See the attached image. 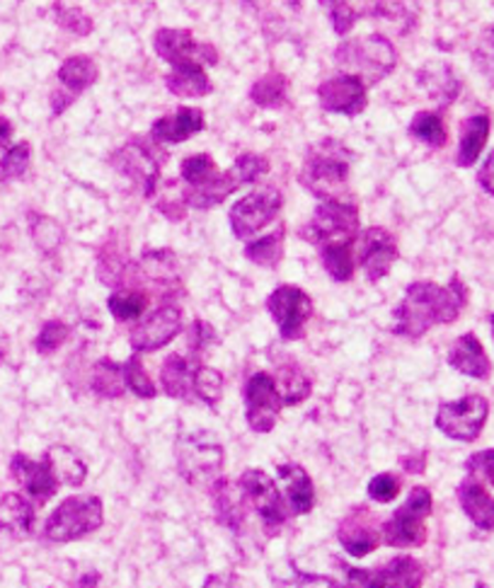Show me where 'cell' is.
I'll return each instance as SVG.
<instances>
[{
	"label": "cell",
	"mask_w": 494,
	"mask_h": 588,
	"mask_svg": "<svg viewBox=\"0 0 494 588\" xmlns=\"http://www.w3.org/2000/svg\"><path fill=\"white\" fill-rule=\"evenodd\" d=\"M468 306V289L461 277H453L449 286L431 281H415L407 286L400 306L393 310V334L419 340L437 324L459 320Z\"/></svg>",
	"instance_id": "6da1fadb"
},
{
	"label": "cell",
	"mask_w": 494,
	"mask_h": 588,
	"mask_svg": "<svg viewBox=\"0 0 494 588\" xmlns=\"http://www.w3.org/2000/svg\"><path fill=\"white\" fill-rule=\"evenodd\" d=\"M352 150L337 139H323L308 148L299 180L320 202H344Z\"/></svg>",
	"instance_id": "7a4b0ae2"
},
{
	"label": "cell",
	"mask_w": 494,
	"mask_h": 588,
	"mask_svg": "<svg viewBox=\"0 0 494 588\" xmlns=\"http://www.w3.org/2000/svg\"><path fill=\"white\" fill-rule=\"evenodd\" d=\"M178 470L184 482L212 492L218 480H224V446L218 443L212 431L182 434L175 446Z\"/></svg>",
	"instance_id": "3957f363"
},
{
	"label": "cell",
	"mask_w": 494,
	"mask_h": 588,
	"mask_svg": "<svg viewBox=\"0 0 494 588\" xmlns=\"http://www.w3.org/2000/svg\"><path fill=\"white\" fill-rule=\"evenodd\" d=\"M335 61L342 73L356 75L368 87L393 73L395 64H398V52H395L388 36L366 34L359 36V40L340 44Z\"/></svg>",
	"instance_id": "277c9868"
},
{
	"label": "cell",
	"mask_w": 494,
	"mask_h": 588,
	"mask_svg": "<svg viewBox=\"0 0 494 588\" xmlns=\"http://www.w3.org/2000/svg\"><path fill=\"white\" fill-rule=\"evenodd\" d=\"M103 521V499L95 494H76L68 496L64 504H58L54 514L46 518L44 537L49 543H73L100 531Z\"/></svg>",
	"instance_id": "5b68a950"
},
{
	"label": "cell",
	"mask_w": 494,
	"mask_h": 588,
	"mask_svg": "<svg viewBox=\"0 0 494 588\" xmlns=\"http://www.w3.org/2000/svg\"><path fill=\"white\" fill-rule=\"evenodd\" d=\"M359 206L352 202H320L301 237L320 249L359 240Z\"/></svg>",
	"instance_id": "8992f818"
},
{
	"label": "cell",
	"mask_w": 494,
	"mask_h": 588,
	"mask_svg": "<svg viewBox=\"0 0 494 588\" xmlns=\"http://www.w3.org/2000/svg\"><path fill=\"white\" fill-rule=\"evenodd\" d=\"M431 516V492L427 487H412L407 502L383 523L380 537L388 547H419L427 543L425 521Z\"/></svg>",
	"instance_id": "52a82bcc"
},
{
	"label": "cell",
	"mask_w": 494,
	"mask_h": 588,
	"mask_svg": "<svg viewBox=\"0 0 494 588\" xmlns=\"http://www.w3.org/2000/svg\"><path fill=\"white\" fill-rule=\"evenodd\" d=\"M490 403L483 395H465L455 403H441L437 409V429L453 441L473 443L485 429Z\"/></svg>",
	"instance_id": "ba28073f"
},
{
	"label": "cell",
	"mask_w": 494,
	"mask_h": 588,
	"mask_svg": "<svg viewBox=\"0 0 494 588\" xmlns=\"http://www.w3.org/2000/svg\"><path fill=\"white\" fill-rule=\"evenodd\" d=\"M350 588H419L425 584V565L410 555L393 557L388 565L374 569L342 567Z\"/></svg>",
	"instance_id": "9c48e42d"
},
{
	"label": "cell",
	"mask_w": 494,
	"mask_h": 588,
	"mask_svg": "<svg viewBox=\"0 0 494 588\" xmlns=\"http://www.w3.org/2000/svg\"><path fill=\"white\" fill-rule=\"evenodd\" d=\"M283 196L275 186H267V190H259L243 196L240 202L230 206V231L238 240H250L255 233H259L281 214Z\"/></svg>",
	"instance_id": "30bf717a"
},
{
	"label": "cell",
	"mask_w": 494,
	"mask_h": 588,
	"mask_svg": "<svg viewBox=\"0 0 494 588\" xmlns=\"http://www.w3.org/2000/svg\"><path fill=\"white\" fill-rule=\"evenodd\" d=\"M283 403L275 375L259 371L245 383V417L255 434H269L277 427Z\"/></svg>",
	"instance_id": "8fae6325"
},
{
	"label": "cell",
	"mask_w": 494,
	"mask_h": 588,
	"mask_svg": "<svg viewBox=\"0 0 494 588\" xmlns=\"http://www.w3.org/2000/svg\"><path fill=\"white\" fill-rule=\"evenodd\" d=\"M160 160H163V156H158L153 146H148L143 139H131L112 156V168L127 180L139 184L141 194L151 199L158 190Z\"/></svg>",
	"instance_id": "7c38bea8"
},
{
	"label": "cell",
	"mask_w": 494,
	"mask_h": 588,
	"mask_svg": "<svg viewBox=\"0 0 494 588\" xmlns=\"http://www.w3.org/2000/svg\"><path fill=\"white\" fill-rule=\"evenodd\" d=\"M267 310L275 318L281 336L287 342H296L303 336L305 322L313 316V303L299 286H279V289L267 298Z\"/></svg>",
	"instance_id": "4fadbf2b"
},
{
	"label": "cell",
	"mask_w": 494,
	"mask_h": 588,
	"mask_svg": "<svg viewBox=\"0 0 494 588\" xmlns=\"http://www.w3.org/2000/svg\"><path fill=\"white\" fill-rule=\"evenodd\" d=\"M155 54L168 61V64L175 66H216L218 64V52L212 44H202L194 40V34L190 30H172L163 28L155 32L153 40Z\"/></svg>",
	"instance_id": "5bb4252c"
},
{
	"label": "cell",
	"mask_w": 494,
	"mask_h": 588,
	"mask_svg": "<svg viewBox=\"0 0 494 588\" xmlns=\"http://www.w3.org/2000/svg\"><path fill=\"white\" fill-rule=\"evenodd\" d=\"M238 484L243 490V496L250 502V506L257 511V516L265 521V525L271 533L279 531L281 525L287 523L289 518L287 502H283L279 487L267 472L255 470V468L245 470Z\"/></svg>",
	"instance_id": "9a60e30c"
},
{
	"label": "cell",
	"mask_w": 494,
	"mask_h": 588,
	"mask_svg": "<svg viewBox=\"0 0 494 588\" xmlns=\"http://www.w3.org/2000/svg\"><path fill=\"white\" fill-rule=\"evenodd\" d=\"M182 330V310L172 303L160 306L151 316L136 322L129 332V344L136 354L158 352L170 344Z\"/></svg>",
	"instance_id": "2e32d148"
},
{
	"label": "cell",
	"mask_w": 494,
	"mask_h": 588,
	"mask_svg": "<svg viewBox=\"0 0 494 588\" xmlns=\"http://www.w3.org/2000/svg\"><path fill=\"white\" fill-rule=\"evenodd\" d=\"M10 472H12V480H15L22 490L28 492L30 502L36 506H44L61 487L54 474L52 462H49L46 458L32 460L24 453H15L10 460Z\"/></svg>",
	"instance_id": "e0dca14e"
},
{
	"label": "cell",
	"mask_w": 494,
	"mask_h": 588,
	"mask_svg": "<svg viewBox=\"0 0 494 588\" xmlns=\"http://www.w3.org/2000/svg\"><path fill=\"white\" fill-rule=\"evenodd\" d=\"M318 99L320 107L325 111H335V115H347V117L362 115L368 105L366 85L350 73H340L335 78H330L320 85Z\"/></svg>",
	"instance_id": "ac0fdd59"
},
{
	"label": "cell",
	"mask_w": 494,
	"mask_h": 588,
	"mask_svg": "<svg viewBox=\"0 0 494 588\" xmlns=\"http://www.w3.org/2000/svg\"><path fill=\"white\" fill-rule=\"evenodd\" d=\"M359 267L366 271L368 281H380L388 277L395 261H398V243L386 228H368L359 235Z\"/></svg>",
	"instance_id": "d6986e66"
},
{
	"label": "cell",
	"mask_w": 494,
	"mask_h": 588,
	"mask_svg": "<svg viewBox=\"0 0 494 588\" xmlns=\"http://www.w3.org/2000/svg\"><path fill=\"white\" fill-rule=\"evenodd\" d=\"M380 528L383 525H378L368 506H356L352 514L340 523L337 537L352 557H366L383 543Z\"/></svg>",
	"instance_id": "ffe728a7"
},
{
	"label": "cell",
	"mask_w": 494,
	"mask_h": 588,
	"mask_svg": "<svg viewBox=\"0 0 494 588\" xmlns=\"http://www.w3.org/2000/svg\"><path fill=\"white\" fill-rule=\"evenodd\" d=\"M337 34H347L356 20L386 18L388 0H318Z\"/></svg>",
	"instance_id": "44dd1931"
},
{
	"label": "cell",
	"mask_w": 494,
	"mask_h": 588,
	"mask_svg": "<svg viewBox=\"0 0 494 588\" xmlns=\"http://www.w3.org/2000/svg\"><path fill=\"white\" fill-rule=\"evenodd\" d=\"M449 366L475 381H487L492 373L485 346L480 344L473 332H465L453 342V346L449 349Z\"/></svg>",
	"instance_id": "7402d4cb"
},
{
	"label": "cell",
	"mask_w": 494,
	"mask_h": 588,
	"mask_svg": "<svg viewBox=\"0 0 494 588\" xmlns=\"http://www.w3.org/2000/svg\"><path fill=\"white\" fill-rule=\"evenodd\" d=\"M204 129V111L196 107H182L172 117H160L151 127V139L155 143L178 146L192 139Z\"/></svg>",
	"instance_id": "603a6c76"
},
{
	"label": "cell",
	"mask_w": 494,
	"mask_h": 588,
	"mask_svg": "<svg viewBox=\"0 0 494 588\" xmlns=\"http://www.w3.org/2000/svg\"><path fill=\"white\" fill-rule=\"evenodd\" d=\"M459 502L465 511V516L473 521L475 528L480 531H494V496L480 484L477 478L468 474V478L459 484Z\"/></svg>",
	"instance_id": "cb8c5ba5"
},
{
	"label": "cell",
	"mask_w": 494,
	"mask_h": 588,
	"mask_svg": "<svg viewBox=\"0 0 494 588\" xmlns=\"http://www.w3.org/2000/svg\"><path fill=\"white\" fill-rule=\"evenodd\" d=\"M279 478L287 484V504L293 516L311 514L315 506V487L311 474H308L301 466L296 462H287V466H279Z\"/></svg>",
	"instance_id": "d4e9b609"
},
{
	"label": "cell",
	"mask_w": 494,
	"mask_h": 588,
	"mask_svg": "<svg viewBox=\"0 0 494 588\" xmlns=\"http://www.w3.org/2000/svg\"><path fill=\"white\" fill-rule=\"evenodd\" d=\"M202 366L200 359L194 356H182L172 354L163 361V368H160V383H163L165 395L175 399H190L194 395L192 383H194V371Z\"/></svg>",
	"instance_id": "484cf974"
},
{
	"label": "cell",
	"mask_w": 494,
	"mask_h": 588,
	"mask_svg": "<svg viewBox=\"0 0 494 588\" xmlns=\"http://www.w3.org/2000/svg\"><path fill=\"white\" fill-rule=\"evenodd\" d=\"M34 504L22 494L10 492L0 499V533L12 537H30L34 528Z\"/></svg>",
	"instance_id": "4316f807"
},
{
	"label": "cell",
	"mask_w": 494,
	"mask_h": 588,
	"mask_svg": "<svg viewBox=\"0 0 494 588\" xmlns=\"http://www.w3.org/2000/svg\"><path fill=\"white\" fill-rule=\"evenodd\" d=\"M490 129H492V121L487 115H473L463 121L459 153H455V165L459 168L475 165L490 139Z\"/></svg>",
	"instance_id": "83f0119b"
},
{
	"label": "cell",
	"mask_w": 494,
	"mask_h": 588,
	"mask_svg": "<svg viewBox=\"0 0 494 588\" xmlns=\"http://www.w3.org/2000/svg\"><path fill=\"white\" fill-rule=\"evenodd\" d=\"M419 83L425 85L431 99H437L443 107L451 105L461 93V81L455 78L449 64H429L419 71Z\"/></svg>",
	"instance_id": "f1b7e54d"
},
{
	"label": "cell",
	"mask_w": 494,
	"mask_h": 588,
	"mask_svg": "<svg viewBox=\"0 0 494 588\" xmlns=\"http://www.w3.org/2000/svg\"><path fill=\"white\" fill-rule=\"evenodd\" d=\"M168 90L178 97H206L214 90L204 66H175L165 78Z\"/></svg>",
	"instance_id": "f546056e"
},
{
	"label": "cell",
	"mask_w": 494,
	"mask_h": 588,
	"mask_svg": "<svg viewBox=\"0 0 494 588\" xmlns=\"http://www.w3.org/2000/svg\"><path fill=\"white\" fill-rule=\"evenodd\" d=\"M44 458L52 462L58 484L80 487L85 482V478H88V466H85V462L80 460V456L73 448L52 446L44 453Z\"/></svg>",
	"instance_id": "4dcf8cb0"
},
{
	"label": "cell",
	"mask_w": 494,
	"mask_h": 588,
	"mask_svg": "<svg viewBox=\"0 0 494 588\" xmlns=\"http://www.w3.org/2000/svg\"><path fill=\"white\" fill-rule=\"evenodd\" d=\"M283 249H287V228L279 225L275 233H269L259 240H250L245 245V257L257 267L275 269L279 267V261L283 259Z\"/></svg>",
	"instance_id": "1f68e13d"
},
{
	"label": "cell",
	"mask_w": 494,
	"mask_h": 588,
	"mask_svg": "<svg viewBox=\"0 0 494 588\" xmlns=\"http://www.w3.org/2000/svg\"><path fill=\"white\" fill-rule=\"evenodd\" d=\"M97 81V64L90 56H71L58 68V83L71 95H80Z\"/></svg>",
	"instance_id": "d6a6232c"
},
{
	"label": "cell",
	"mask_w": 494,
	"mask_h": 588,
	"mask_svg": "<svg viewBox=\"0 0 494 588\" xmlns=\"http://www.w3.org/2000/svg\"><path fill=\"white\" fill-rule=\"evenodd\" d=\"M275 383H277V391L281 395L283 407L299 405L303 403V399H308V395H311V381H308V375L296 364L281 366L275 375Z\"/></svg>",
	"instance_id": "836d02e7"
},
{
	"label": "cell",
	"mask_w": 494,
	"mask_h": 588,
	"mask_svg": "<svg viewBox=\"0 0 494 588\" xmlns=\"http://www.w3.org/2000/svg\"><path fill=\"white\" fill-rule=\"evenodd\" d=\"M151 306V298L141 289H117L107 298V308L119 322H136Z\"/></svg>",
	"instance_id": "e575fe53"
},
{
	"label": "cell",
	"mask_w": 494,
	"mask_h": 588,
	"mask_svg": "<svg viewBox=\"0 0 494 588\" xmlns=\"http://www.w3.org/2000/svg\"><path fill=\"white\" fill-rule=\"evenodd\" d=\"M250 97L257 107L265 109L283 107L289 99V78L281 73H267L253 85Z\"/></svg>",
	"instance_id": "d590c367"
},
{
	"label": "cell",
	"mask_w": 494,
	"mask_h": 588,
	"mask_svg": "<svg viewBox=\"0 0 494 588\" xmlns=\"http://www.w3.org/2000/svg\"><path fill=\"white\" fill-rule=\"evenodd\" d=\"M214 496V506H216V516L218 521L226 525V528L240 533L243 528V521H245V514H243V504L236 499V494L230 492V484L226 480H218L214 484V490L208 492Z\"/></svg>",
	"instance_id": "8d00e7d4"
},
{
	"label": "cell",
	"mask_w": 494,
	"mask_h": 588,
	"mask_svg": "<svg viewBox=\"0 0 494 588\" xmlns=\"http://www.w3.org/2000/svg\"><path fill=\"white\" fill-rule=\"evenodd\" d=\"M93 391L100 397H121L127 391V383H124V366L115 364L109 359H100L93 368Z\"/></svg>",
	"instance_id": "74e56055"
},
{
	"label": "cell",
	"mask_w": 494,
	"mask_h": 588,
	"mask_svg": "<svg viewBox=\"0 0 494 588\" xmlns=\"http://www.w3.org/2000/svg\"><path fill=\"white\" fill-rule=\"evenodd\" d=\"M410 136L431 148H443L449 141L447 127H443V119L437 111H419V115H415L410 121Z\"/></svg>",
	"instance_id": "f35d334b"
},
{
	"label": "cell",
	"mask_w": 494,
	"mask_h": 588,
	"mask_svg": "<svg viewBox=\"0 0 494 588\" xmlns=\"http://www.w3.org/2000/svg\"><path fill=\"white\" fill-rule=\"evenodd\" d=\"M354 243H344V245H330L320 249V255H323V267L335 281H352L354 277Z\"/></svg>",
	"instance_id": "ab89813d"
},
{
	"label": "cell",
	"mask_w": 494,
	"mask_h": 588,
	"mask_svg": "<svg viewBox=\"0 0 494 588\" xmlns=\"http://www.w3.org/2000/svg\"><path fill=\"white\" fill-rule=\"evenodd\" d=\"M180 172H182V180L187 182V190H196V186H204L218 178L216 162L212 156H206V153L184 158Z\"/></svg>",
	"instance_id": "60d3db41"
},
{
	"label": "cell",
	"mask_w": 494,
	"mask_h": 588,
	"mask_svg": "<svg viewBox=\"0 0 494 588\" xmlns=\"http://www.w3.org/2000/svg\"><path fill=\"white\" fill-rule=\"evenodd\" d=\"M194 395L202 399L204 405L216 407L221 393H224V375H221L216 368L200 366L194 371V383H192Z\"/></svg>",
	"instance_id": "b9f144b4"
},
{
	"label": "cell",
	"mask_w": 494,
	"mask_h": 588,
	"mask_svg": "<svg viewBox=\"0 0 494 588\" xmlns=\"http://www.w3.org/2000/svg\"><path fill=\"white\" fill-rule=\"evenodd\" d=\"M121 366H124V383H127V387L136 397H141V399L155 397V385L151 381V375L146 373L139 354H133L127 364H121Z\"/></svg>",
	"instance_id": "7bdbcfd3"
},
{
	"label": "cell",
	"mask_w": 494,
	"mask_h": 588,
	"mask_svg": "<svg viewBox=\"0 0 494 588\" xmlns=\"http://www.w3.org/2000/svg\"><path fill=\"white\" fill-rule=\"evenodd\" d=\"M32 237L36 247L42 249V253L52 255L58 249L61 240H64V231H61V225L54 218H46V216H34L32 218Z\"/></svg>",
	"instance_id": "ee69618b"
},
{
	"label": "cell",
	"mask_w": 494,
	"mask_h": 588,
	"mask_svg": "<svg viewBox=\"0 0 494 588\" xmlns=\"http://www.w3.org/2000/svg\"><path fill=\"white\" fill-rule=\"evenodd\" d=\"M30 156L32 148L24 141L8 148V153L0 160V180H20L30 168Z\"/></svg>",
	"instance_id": "f6af8a7d"
},
{
	"label": "cell",
	"mask_w": 494,
	"mask_h": 588,
	"mask_svg": "<svg viewBox=\"0 0 494 588\" xmlns=\"http://www.w3.org/2000/svg\"><path fill=\"white\" fill-rule=\"evenodd\" d=\"M68 336H71V328L64 320H49L40 330V336H36L34 346L42 356H49V354H54L56 349L68 340Z\"/></svg>",
	"instance_id": "bcb514c9"
},
{
	"label": "cell",
	"mask_w": 494,
	"mask_h": 588,
	"mask_svg": "<svg viewBox=\"0 0 494 588\" xmlns=\"http://www.w3.org/2000/svg\"><path fill=\"white\" fill-rule=\"evenodd\" d=\"M245 6H250L265 24L287 18V10L299 12L301 0H245Z\"/></svg>",
	"instance_id": "7dc6e473"
},
{
	"label": "cell",
	"mask_w": 494,
	"mask_h": 588,
	"mask_svg": "<svg viewBox=\"0 0 494 588\" xmlns=\"http://www.w3.org/2000/svg\"><path fill=\"white\" fill-rule=\"evenodd\" d=\"M56 22L66 32H73V34H78V36H88L93 32V18L83 8L56 6Z\"/></svg>",
	"instance_id": "c3c4849f"
},
{
	"label": "cell",
	"mask_w": 494,
	"mask_h": 588,
	"mask_svg": "<svg viewBox=\"0 0 494 588\" xmlns=\"http://www.w3.org/2000/svg\"><path fill=\"white\" fill-rule=\"evenodd\" d=\"M233 174H236L240 184H253L259 178H265L269 172V162L262 156H255V153H245L236 160V165L230 168Z\"/></svg>",
	"instance_id": "681fc988"
},
{
	"label": "cell",
	"mask_w": 494,
	"mask_h": 588,
	"mask_svg": "<svg viewBox=\"0 0 494 588\" xmlns=\"http://www.w3.org/2000/svg\"><path fill=\"white\" fill-rule=\"evenodd\" d=\"M398 494H400V480L390 472L376 474V478L368 482V496L378 504H390Z\"/></svg>",
	"instance_id": "f907efd6"
},
{
	"label": "cell",
	"mask_w": 494,
	"mask_h": 588,
	"mask_svg": "<svg viewBox=\"0 0 494 588\" xmlns=\"http://www.w3.org/2000/svg\"><path fill=\"white\" fill-rule=\"evenodd\" d=\"M208 344H216L214 328L208 322H204V320H194L192 328H190V340H187L190 354L194 359H202V354L206 352Z\"/></svg>",
	"instance_id": "816d5d0a"
},
{
	"label": "cell",
	"mask_w": 494,
	"mask_h": 588,
	"mask_svg": "<svg viewBox=\"0 0 494 588\" xmlns=\"http://www.w3.org/2000/svg\"><path fill=\"white\" fill-rule=\"evenodd\" d=\"M468 472L473 474V478L485 480L494 487V448L487 450H480V453H473L465 462Z\"/></svg>",
	"instance_id": "f5cc1de1"
},
{
	"label": "cell",
	"mask_w": 494,
	"mask_h": 588,
	"mask_svg": "<svg viewBox=\"0 0 494 588\" xmlns=\"http://www.w3.org/2000/svg\"><path fill=\"white\" fill-rule=\"evenodd\" d=\"M477 182H480V190H483L485 194L494 196V150L487 156L485 165L480 168L477 172Z\"/></svg>",
	"instance_id": "db71d44e"
},
{
	"label": "cell",
	"mask_w": 494,
	"mask_h": 588,
	"mask_svg": "<svg viewBox=\"0 0 494 588\" xmlns=\"http://www.w3.org/2000/svg\"><path fill=\"white\" fill-rule=\"evenodd\" d=\"M296 588H342V586L330 577H318V574H299V586Z\"/></svg>",
	"instance_id": "11a10c76"
},
{
	"label": "cell",
	"mask_w": 494,
	"mask_h": 588,
	"mask_svg": "<svg viewBox=\"0 0 494 588\" xmlns=\"http://www.w3.org/2000/svg\"><path fill=\"white\" fill-rule=\"evenodd\" d=\"M400 462H402V468H407L412 474H419L425 470V453L415 456V458H400Z\"/></svg>",
	"instance_id": "9f6ffc18"
},
{
	"label": "cell",
	"mask_w": 494,
	"mask_h": 588,
	"mask_svg": "<svg viewBox=\"0 0 494 588\" xmlns=\"http://www.w3.org/2000/svg\"><path fill=\"white\" fill-rule=\"evenodd\" d=\"M202 588H233V579L224 577V574H214V577H208L204 581Z\"/></svg>",
	"instance_id": "6f0895ef"
},
{
	"label": "cell",
	"mask_w": 494,
	"mask_h": 588,
	"mask_svg": "<svg viewBox=\"0 0 494 588\" xmlns=\"http://www.w3.org/2000/svg\"><path fill=\"white\" fill-rule=\"evenodd\" d=\"M12 139V124L6 119V117H0V150H3Z\"/></svg>",
	"instance_id": "680465c9"
},
{
	"label": "cell",
	"mask_w": 494,
	"mask_h": 588,
	"mask_svg": "<svg viewBox=\"0 0 494 588\" xmlns=\"http://www.w3.org/2000/svg\"><path fill=\"white\" fill-rule=\"evenodd\" d=\"M490 52H492V73H494V28L490 30Z\"/></svg>",
	"instance_id": "91938a15"
},
{
	"label": "cell",
	"mask_w": 494,
	"mask_h": 588,
	"mask_svg": "<svg viewBox=\"0 0 494 588\" xmlns=\"http://www.w3.org/2000/svg\"><path fill=\"white\" fill-rule=\"evenodd\" d=\"M490 324H492V334H494V316L490 318Z\"/></svg>",
	"instance_id": "94428289"
},
{
	"label": "cell",
	"mask_w": 494,
	"mask_h": 588,
	"mask_svg": "<svg viewBox=\"0 0 494 588\" xmlns=\"http://www.w3.org/2000/svg\"><path fill=\"white\" fill-rule=\"evenodd\" d=\"M3 356H6V352H3V349H0V361H3Z\"/></svg>",
	"instance_id": "6125c7cd"
},
{
	"label": "cell",
	"mask_w": 494,
	"mask_h": 588,
	"mask_svg": "<svg viewBox=\"0 0 494 588\" xmlns=\"http://www.w3.org/2000/svg\"><path fill=\"white\" fill-rule=\"evenodd\" d=\"M477 588H490V586H485V584H477Z\"/></svg>",
	"instance_id": "be15d7a7"
}]
</instances>
